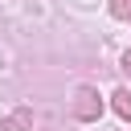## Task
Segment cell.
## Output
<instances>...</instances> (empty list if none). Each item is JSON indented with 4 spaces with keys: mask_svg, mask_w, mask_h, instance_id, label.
<instances>
[{
    "mask_svg": "<svg viewBox=\"0 0 131 131\" xmlns=\"http://www.w3.org/2000/svg\"><path fill=\"white\" fill-rule=\"evenodd\" d=\"M98 115H102V98H98V90L82 86V90L74 94V119H82V123H94Z\"/></svg>",
    "mask_w": 131,
    "mask_h": 131,
    "instance_id": "obj_1",
    "label": "cell"
},
{
    "mask_svg": "<svg viewBox=\"0 0 131 131\" xmlns=\"http://www.w3.org/2000/svg\"><path fill=\"white\" fill-rule=\"evenodd\" d=\"M111 98H115V102H111V106H115V115L131 123V90H115Z\"/></svg>",
    "mask_w": 131,
    "mask_h": 131,
    "instance_id": "obj_2",
    "label": "cell"
},
{
    "mask_svg": "<svg viewBox=\"0 0 131 131\" xmlns=\"http://www.w3.org/2000/svg\"><path fill=\"white\" fill-rule=\"evenodd\" d=\"M111 16H119V20H131V0H111Z\"/></svg>",
    "mask_w": 131,
    "mask_h": 131,
    "instance_id": "obj_3",
    "label": "cell"
},
{
    "mask_svg": "<svg viewBox=\"0 0 131 131\" xmlns=\"http://www.w3.org/2000/svg\"><path fill=\"white\" fill-rule=\"evenodd\" d=\"M29 123H33V119H29V111H16V115L8 119V127H12V131H29Z\"/></svg>",
    "mask_w": 131,
    "mask_h": 131,
    "instance_id": "obj_4",
    "label": "cell"
},
{
    "mask_svg": "<svg viewBox=\"0 0 131 131\" xmlns=\"http://www.w3.org/2000/svg\"><path fill=\"white\" fill-rule=\"evenodd\" d=\"M123 70H127V74H131V49H127V57H123Z\"/></svg>",
    "mask_w": 131,
    "mask_h": 131,
    "instance_id": "obj_5",
    "label": "cell"
}]
</instances>
